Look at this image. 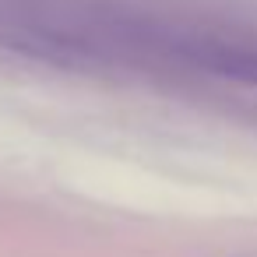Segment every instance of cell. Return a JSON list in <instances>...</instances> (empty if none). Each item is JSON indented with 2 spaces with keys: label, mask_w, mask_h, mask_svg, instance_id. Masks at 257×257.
<instances>
[{
  "label": "cell",
  "mask_w": 257,
  "mask_h": 257,
  "mask_svg": "<svg viewBox=\"0 0 257 257\" xmlns=\"http://www.w3.org/2000/svg\"><path fill=\"white\" fill-rule=\"evenodd\" d=\"M190 57L211 74H222L239 85H257V50L229 46V43H201L190 50Z\"/></svg>",
  "instance_id": "cell-1"
}]
</instances>
